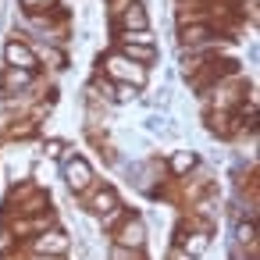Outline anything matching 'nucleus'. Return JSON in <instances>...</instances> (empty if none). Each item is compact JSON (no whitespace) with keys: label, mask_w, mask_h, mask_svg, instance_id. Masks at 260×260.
<instances>
[{"label":"nucleus","mask_w":260,"mask_h":260,"mask_svg":"<svg viewBox=\"0 0 260 260\" xmlns=\"http://www.w3.org/2000/svg\"><path fill=\"white\" fill-rule=\"evenodd\" d=\"M207 249H210V235H203V232H192V235L182 239V253L192 256V260H200Z\"/></svg>","instance_id":"10"},{"label":"nucleus","mask_w":260,"mask_h":260,"mask_svg":"<svg viewBox=\"0 0 260 260\" xmlns=\"http://www.w3.org/2000/svg\"><path fill=\"white\" fill-rule=\"evenodd\" d=\"M43 150H47V157H61V153H64V143H61V139H50Z\"/></svg>","instance_id":"18"},{"label":"nucleus","mask_w":260,"mask_h":260,"mask_svg":"<svg viewBox=\"0 0 260 260\" xmlns=\"http://www.w3.org/2000/svg\"><path fill=\"white\" fill-rule=\"evenodd\" d=\"M61 175H64V185L72 189V192H86L96 178H93V168H89V160L86 157H79L75 153V146H64V153H61Z\"/></svg>","instance_id":"1"},{"label":"nucleus","mask_w":260,"mask_h":260,"mask_svg":"<svg viewBox=\"0 0 260 260\" xmlns=\"http://www.w3.org/2000/svg\"><path fill=\"white\" fill-rule=\"evenodd\" d=\"M207 36H210V25H185L182 29V43L185 47H200V43H207Z\"/></svg>","instance_id":"12"},{"label":"nucleus","mask_w":260,"mask_h":260,"mask_svg":"<svg viewBox=\"0 0 260 260\" xmlns=\"http://www.w3.org/2000/svg\"><path fill=\"white\" fill-rule=\"evenodd\" d=\"M43 4H47V0H22V8H25L29 15H36V11H40Z\"/></svg>","instance_id":"19"},{"label":"nucleus","mask_w":260,"mask_h":260,"mask_svg":"<svg viewBox=\"0 0 260 260\" xmlns=\"http://www.w3.org/2000/svg\"><path fill=\"white\" fill-rule=\"evenodd\" d=\"M235 242L239 246H249L256 253V221H239L235 224Z\"/></svg>","instance_id":"11"},{"label":"nucleus","mask_w":260,"mask_h":260,"mask_svg":"<svg viewBox=\"0 0 260 260\" xmlns=\"http://www.w3.org/2000/svg\"><path fill=\"white\" fill-rule=\"evenodd\" d=\"M118 54H125L128 61H136V64H150V61H157V47H143V43H125V40H118Z\"/></svg>","instance_id":"9"},{"label":"nucleus","mask_w":260,"mask_h":260,"mask_svg":"<svg viewBox=\"0 0 260 260\" xmlns=\"http://www.w3.org/2000/svg\"><path fill=\"white\" fill-rule=\"evenodd\" d=\"M125 32H139V29H150V18H146V11H143V4L136 0V4H125V11H121V22H118Z\"/></svg>","instance_id":"7"},{"label":"nucleus","mask_w":260,"mask_h":260,"mask_svg":"<svg viewBox=\"0 0 260 260\" xmlns=\"http://www.w3.org/2000/svg\"><path fill=\"white\" fill-rule=\"evenodd\" d=\"M4 61H8V68H22V72H36V68H40L32 47H29L25 40H18V36L8 40V47H4Z\"/></svg>","instance_id":"5"},{"label":"nucleus","mask_w":260,"mask_h":260,"mask_svg":"<svg viewBox=\"0 0 260 260\" xmlns=\"http://www.w3.org/2000/svg\"><path fill=\"white\" fill-rule=\"evenodd\" d=\"M114 100H118V104H132V100H139V89L128 86V82H118V86H114Z\"/></svg>","instance_id":"15"},{"label":"nucleus","mask_w":260,"mask_h":260,"mask_svg":"<svg viewBox=\"0 0 260 260\" xmlns=\"http://www.w3.org/2000/svg\"><path fill=\"white\" fill-rule=\"evenodd\" d=\"M114 246H125V249H139L143 253V246H146V224H143V217L128 214L114 228Z\"/></svg>","instance_id":"4"},{"label":"nucleus","mask_w":260,"mask_h":260,"mask_svg":"<svg viewBox=\"0 0 260 260\" xmlns=\"http://www.w3.org/2000/svg\"><path fill=\"white\" fill-rule=\"evenodd\" d=\"M86 192H89V210H93L96 217H104L107 210H114V207L121 203V200H118V192H114L111 185H104V189H96V185H89Z\"/></svg>","instance_id":"6"},{"label":"nucleus","mask_w":260,"mask_h":260,"mask_svg":"<svg viewBox=\"0 0 260 260\" xmlns=\"http://www.w3.org/2000/svg\"><path fill=\"white\" fill-rule=\"evenodd\" d=\"M143 253L139 249H125V246H114L111 242V253H107V260H139Z\"/></svg>","instance_id":"16"},{"label":"nucleus","mask_w":260,"mask_h":260,"mask_svg":"<svg viewBox=\"0 0 260 260\" xmlns=\"http://www.w3.org/2000/svg\"><path fill=\"white\" fill-rule=\"evenodd\" d=\"M36 82V72H22V68H8L4 75H0V89L4 93H15V89H25Z\"/></svg>","instance_id":"8"},{"label":"nucleus","mask_w":260,"mask_h":260,"mask_svg":"<svg viewBox=\"0 0 260 260\" xmlns=\"http://www.w3.org/2000/svg\"><path fill=\"white\" fill-rule=\"evenodd\" d=\"M125 217H128V210H125V207H121V203H118V207H114V210H107V214H104V217H100V228H104V232H114V228H118V224H121V221H125Z\"/></svg>","instance_id":"13"},{"label":"nucleus","mask_w":260,"mask_h":260,"mask_svg":"<svg viewBox=\"0 0 260 260\" xmlns=\"http://www.w3.org/2000/svg\"><path fill=\"white\" fill-rule=\"evenodd\" d=\"M50 175H57L54 164H36V182H50Z\"/></svg>","instance_id":"17"},{"label":"nucleus","mask_w":260,"mask_h":260,"mask_svg":"<svg viewBox=\"0 0 260 260\" xmlns=\"http://www.w3.org/2000/svg\"><path fill=\"white\" fill-rule=\"evenodd\" d=\"M29 249H32L36 256H43V260H61V256L72 249V239H68L61 228H47V232H40V235L29 242Z\"/></svg>","instance_id":"3"},{"label":"nucleus","mask_w":260,"mask_h":260,"mask_svg":"<svg viewBox=\"0 0 260 260\" xmlns=\"http://www.w3.org/2000/svg\"><path fill=\"white\" fill-rule=\"evenodd\" d=\"M192 164H196V153H192V150H178V153L171 157V168H175V175H185Z\"/></svg>","instance_id":"14"},{"label":"nucleus","mask_w":260,"mask_h":260,"mask_svg":"<svg viewBox=\"0 0 260 260\" xmlns=\"http://www.w3.org/2000/svg\"><path fill=\"white\" fill-rule=\"evenodd\" d=\"M104 72H107L114 82H128V86H136V89H143L146 79H150V72H146L143 64L128 61L125 54H107V57H104Z\"/></svg>","instance_id":"2"}]
</instances>
